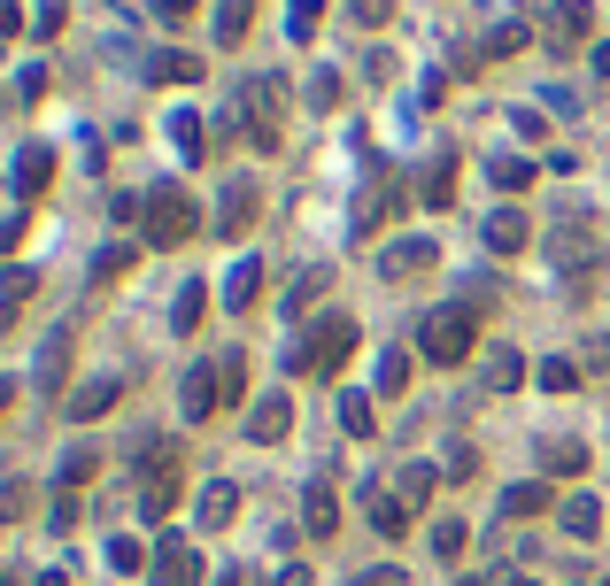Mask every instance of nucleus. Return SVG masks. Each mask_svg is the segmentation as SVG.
Returning a JSON list of instances; mask_svg holds the SVG:
<instances>
[{
  "instance_id": "nucleus-1",
  "label": "nucleus",
  "mask_w": 610,
  "mask_h": 586,
  "mask_svg": "<svg viewBox=\"0 0 610 586\" xmlns=\"http://www.w3.org/2000/svg\"><path fill=\"white\" fill-rule=\"evenodd\" d=\"M178 502H186V447L178 440H154V447H140V517L162 525Z\"/></svg>"
},
{
  "instance_id": "nucleus-2",
  "label": "nucleus",
  "mask_w": 610,
  "mask_h": 586,
  "mask_svg": "<svg viewBox=\"0 0 610 586\" xmlns=\"http://www.w3.org/2000/svg\"><path fill=\"white\" fill-rule=\"evenodd\" d=\"M140 201H148V216H140V240H148V247H186V240L201 232V209H193V193H186L178 178L148 185Z\"/></svg>"
},
{
  "instance_id": "nucleus-3",
  "label": "nucleus",
  "mask_w": 610,
  "mask_h": 586,
  "mask_svg": "<svg viewBox=\"0 0 610 586\" xmlns=\"http://www.w3.org/2000/svg\"><path fill=\"white\" fill-rule=\"evenodd\" d=\"M240 117H248V146L256 154H279V140H287V85L271 70H256L240 85Z\"/></svg>"
},
{
  "instance_id": "nucleus-4",
  "label": "nucleus",
  "mask_w": 610,
  "mask_h": 586,
  "mask_svg": "<svg viewBox=\"0 0 610 586\" xmlns=\"http://www.w3.org/2000/svg\"><path fill=\"white\" fill-rule=\"evenodd\" d=\"M356 340H363L356 316H340V309L317 316V332H302V347H294V371H302V378H332V371L356 355Z\"/></svg>"
},
{
  "instance_id": "nucleus-5",
  "label": "nucleus",
  "mask_w": 610,
  "mask_h": 586,
  "mask_svg": "<svg viewBox=\"0 0 610 586\" xmlns=\"http://www.w3.org/2000/svg\"><path fill=\"white\" fill-rule=\"evenodd\" d=\"M471 347H479V316H471V309H433V316H418V355H433L441 371L463 363Z\"/></svg>"
},
{
  "instance_id": "nucleus-6",
  "label": "nucleus",
  "mask_w": 610,
  "mask_h": 586,
  "mask_svg": "<svg viewBox=\"0 0 610 586\" xmlns=\"http://www.w3.org/2000/svg\"><path fill=\"white\" fill-rule=\"evenodd\" d=\"M124 386H132L124 371H101V378L70 386V394H62V417H70V425H101V417H109V410L124 402Z\"/></svg>"
},
{
  "instance_id": "nucleus-7",
  "label": "nucleus",
  "mask_w": 610,
  "mask_h": 586,
  "mask_svg": "<svg viewBox=\"0 0 610 586\" xmlns=\"http://www.w3.org/2000/svg\"><path fill=\"white\" fill-rule=\"evenodd\" d=\"M541 39H549L557 54H580V47L596 39V0H549V16H541Z\"/></svg>"
},
{
  "instance_id": "nucleus-8",
  "label": "nucleus",
  "mask_w": 610,
  "mask_h": 586,
  "mask_svg": "<svg viewBox=\"0 0 610 586\" xmlns=\"http://www.w3.org/2000/svg\"><path fill=\"white\" fill-rule=\"evenodd\" d=\"M256 216H263V193H256L248 178H240V185H224V201H217V240H232V247H240V240L256 232Z\"/></svg>"
},
{
  "instance_id": "nucleus-9",
  "label": "nucleus",
  "mask_w": 610,
  "mask_h": 586,
  "mask_svg": "<svg viewBox=\"0 0 610 586\" xmlns=\"http://www.w3.org/2000/svg\"><path fill=\"white\" fill-rule=\"evenodd\" d=\"M433 263H441V247H433V240H418V232H410V240H394V247H387V255H379V279H394V286H410V279H426V271H433Z\"/></svg>"
},
{
  "instance_id": "nucleus-10",
  "label": "nucleus",
  "mask_w": 610,
  "mask_h": 586,
  "mask_svg": "<svg viewBox=\"0 0 610 586\" xmlns=\"http://www.w3.org/2000/svg\"><path fill=\"white\" fill-rule=\"evenodd\" d=\"M178 410H186L193 425H201L209 410H224V386H217V363H193V371L178 378Z\"/></svg>"
},
{
  "instance_id": "nucleus-11",
  "label": "nucleus",
  "mask_w": 610,
  "mask_h": 586,
  "mask_svg": "<svg viewBox=\"0 0 610 586\" xmlns=\"http://www.w3.org/2000/svg\"><path fill=\"white\" fill-rule=\"evenodd\" d=\"M287 433H294V402H287V394H263V402L248 410V440H256V447H279Z\"/></svg>"
},
{
  "instance_id": "nucleus-12",
  "label": "nucleus",
  "mask_w": 610,
  "mask_h": 586,
  "mask_svg": "<svg viewBox=\"0 0 610 586\" xmlns=\"http://www.w3.org/2000/svg\"><path fill=\"white\" fill-rule=\"evenodd\" d=\"M193 579H201V556H193V540L170 533V540L154 548V586H193Z\"/></svg>"
},
{
  "instance_id": "nucleus-13",
  "label": "nucleus",
  "mask_w": 610,
  "mask_h": 586,
  "mask_svg": "<svg viewBox=\"0 0 610 586\" xmlns=\"http://www.w3.org/2000/svg\"><path fill=\"white\" fill-rule=\"evenodd\" d=\"M232 517H240V486H232V478H209V486H201V509H193V525H201V533H224Z\"/></svg>"
},
{
  "instance_id": "nucleus-14",
  "label": "nucleus",
  "mask_w": 610,
  "mask_h": 586,
  "mask_svg": "<svg viewBox=\"0 0 610 586\" xmlns=\"http://www.w3.org/2000/svg\"><path fill=\"white\" fill-rule=\"evenodd\" d=\"M363 517H371V533H379V540H402V533H410V502H402V494L363 486Z\"/></svg>"
},
{
  "instance_id": "nucleus-15",
  "label": "nucleus",
  "mask_w": 610,
  "mask_h": 586,
  "mask_svg": "<svg viewBox=\"0 0 610 586\" xmlns=\"http://www.w3.org/2000/svg\"><path fill=\"white\" fill-rule=\"evenodd\" d=\"M256 293H263V263H256V255H240V263H232V279H224V309H232V316H248V309H256Z\"/></svg>"
},
{
  "instance_id": "nucleus-16",
  "label": "nucleus",
  "mask_w": 610,
  "mask_h": 586,
  "mask_svg": "<svg viewBox=\"0 0 610 586\" xmlns=\"http://www.w3.org/2000/svg\"><path fill=\"white\" fill-rule=\"evenodd\" d=\"M549 502H564L549 478H526V486H502V517H541Z\"/></svg>"
},
{
  "instance_id": "nucleus-17",
  "label": "nucleus",
  "mask_w": 610,
  "mask_h": 586,
  "mask_svg": "<svg viewBox=\"0 0 610 586\" xmlns=\"http://www.w3.org/2000/svg\"><path fill=\"white\" fill-rule=\"evenodd\" d=\"M557 517H564V533H572V540H596V533H603V502H596V494H564V502H557Z\"/></svg>"
},
{
  "instance_id": "nucleus-18",
  "label": "nucleus",
  "mask_w": 610,
  "mask_h": 586,
  "mask_svg": "<svg viewBox=\"0 0 610 586\" xmlns=\"http://www.w3.org/2000/svg\"><path fill=\"white\" fill-rule=\"evenodd\" d=\"M148 78L154 85H201V54H186V47H162L148 62Z\"/></svg>"
},
{
  "instance_id": "nucleus-19",
  "label": "nucleus",
  "mask_w": 610,
  "mask_h": 586,
  "mask_svg": "<svg viewBox=\"0 0 610 586\" xmlns=\"http://www.w3.org/2000/svg\"><path fill=\"white\" fill-rule=\"evenodd\" d=\"M526 240H533V224H526L518 209H494V216H487V247H494V255H518Z\"/></svg>"
},
{
  "instance_id": "nucleus-20",
  "label": "nucleus",
  "mask_w": 610,
  "mask_h": 586,
  "mask_svg": "<svg viewBox=\"0 0 610 586\" xmlns=\"http://www.w3.org/2000/svg\"><path fill=\"white\" fill-rule=\"evenodd\" d=\"M62 363H70V324H54V332L39 340V363H31L39 386H62ZM62 394H70V386H62Z\"/></svg>"
},
{
  "instance_id": "nucleus-21",
  "label": "nucleus",
  "mask_w": 610,
  "mask_h": 586,
  "mask_svg": "<svg viewBox=\"0 0 610 586\" xmlns=\"http://www.w3.org/2000/svg\"><path fill=\"white\" fill-rule=\"evenodd\" d=\"M541 471L549 478H580L588 471V440H541Z\"/></svg>"
},
{
  "instance_id": "nucleus-22",
  "label": "nucleus",
  "mask_w": 610,
  "mask_h": 586,
  "mask_svg": "<svg viewBox=\"0 0 610 586\" xmlns=\"http://www.w3.org/2000/svg\"><path fill=\"white\" fill-rule=\"evenodd\" d=\"M302 525H309V540H332V525H340L332 486H309V494H302Z\"/></svg>"
},
{
  "instance_id": "nucleus-23",
  "label": "nucleus",
  "mask_w": 610,
  "mask_h": 586,
  "mask_svg": "<svg viewBox=\"0 0 610 586\" xmlns=\"http://www.w3.org/2000/svg\"><path fill=\"white\" fill-rule=\"evenodd\" d=\"M394 494L418 509V502H433L441 494V463H402V478H394Z\"/></svg>"
},
{
  "instance_id": "nucleus-24",
  "label": "nucleus",
  "mask_w": 610,
  "mask_h": 586,
  "mask_svg": "<svg viewBox=\"0 0 610 586\" xmlns=\"http://www.w3.org/2000/svg\"><path fill=\"white\" fill-rule=\"evenodd\" d=\"M31 293H39V271H8V279H0V332L23 316V301H31Z\"/></svg>"
},
{
  "instance_id": "nucleus-25",
  "label": "nucleus",
  "mask_w": 610,
  "mask_h": 586,
  "mask_svg": "<svg viewBox=\"0 0 610 586\" xmlns=\"http://www.w3.org/2000/svg\"><path fill=\"white\" fill-rule=\"evenodd\" d=\"M47 178H54V154L47 146H23L16 154V193H47Z\"/></svg>"
},
{
  "instance_id": "nucleus-26",
  "label": "nucleus",
  "mask_w": 610,
  "mask_h": 586,
  "mask_svg": "<svg viewBox=\"0 0 610 586\" xmlns=\"http://www.w3.org/2000/svg\"><path fill=\"white\" fill-rule=\"evenodd\" d=\"M162 132H170V140H178V154H193V162H201V154H209V124H201V117H193V109H178V117H170V124H162Z\"/></svg>"
},
{
  "instance_id": "nucleus-27",
  "label": "nucleus",
  "mask_w": 610,
  "mask_h": 586,
  "mask_svg": "<svg viewBox=\"0 0 610 586\" xmlns=\"http://www.w3.org/2000/svg\"><path fill=\"white\" fill-rule=\"evenodd\" d=\"M201 309H209V286H201V279H186L178 301H170V332H193V324H201Z\"/></svg>"
},
{
  "instance_id": "nucleus-28",
  "label": "nucleus",
  "mask_w": 610,
  "mask_h": 586,
  "mask_svg": "<svg viewBox=\"0 0 610 586\" xmlns=\"http://www.w3.org/2000/svg\"><path fill=\"white\" fill-rule=\"evenodd\" d=\"M487 386H494V394L526 386V355H518V347H494V355H487Z\"/></svg>"
},
{
  "instance_id": "nucleus-29",
  "label": "nucleus",
  "mask_w": 610,
  "mask_h": 586,
  "mask_svg": "<svg viewBox=\"0 0 610 586\" xmlns=\"http://www.w3.org/2000/svg\"><path fill=\"white\" fill-rule=\"evenodd\" d=\"M402 386H410V355H402V347H387V355H379V378H371V394H379V402H394Z\"/></svg>"
},
{
  "instance_id": "nucleus-30",
  "label": "nucleus",
  "mask_w": 610,
  "mask_h": 586,
  "mask_svg": "<svg viewBox=\"0 0 610 586\" xmlns=\"http://www.w3.org/2000/svg\"><path fill=\"white\" fill-rule=\"evenodd\" d=\"M340 425L356 440H371L379 433V394H348V402H340Z\"/></svg>"
},
{
  "instance_id": "nucleus-31",
  "label": "nucleus",
  "mask_w": 610,
  "mask_h": 586,
  "mask_svg": "<svg viewBox=\"0 0 610 586\" xmlns=\"http://www.w3.org/2000/svg\"><path fill=\"white\" fill-rule=\"evenodd\" d=\"M109 572H124V579H140V572H154V556L140 548V540H132V533H117V540H109Z\"/></svg>"
},
{
  "instance_id": "nucleus-32",
  "label": "nucleus",
  "mask_w": 610,
  "mask_h": 586,
  "mask_svg": "<svg viewBox=\"0 0 610 586\" xmlns=\"http://www.w3.org/2000/svg\"><path fill=\"white\" fill-rule=\"evenodd\" d=\"M324 286H332V271H324V263H309L302 279L287 286V301H279V309H287V316H302V309H309V301H317V293H324Z\"/></svg>"
},
{
  "instance_id": "nucleus-33",
  "label": "nucleus",
  "mask_w": 610,
  "mask_h": 586,
  "mask_svg": "<svg viewBox=\"0 0 610 586\" xmlns=\"http://www.w3.org/2000/svg\"><path fill=\"white\" fill-rule=\"evenodd\" d=\"M317 23H324V0H287V39H294V47L317 39Z\"/></svg>"
},
{
  "instance_id": "nucleus-34",
  "label": "nucleus",
  "mask_w": 610,
  "mask_h": 586,
  "mask_svg": "<svg viewBox=\"0 0 610 586\" xmlns=\"http://www.w3.org/2000/svg\"><path fill=\"white\" fill-rule=\"evenodd\" d=\"M93 471H101V447H86V440H78V447H62V494H70V486H86Z\"/></svg>"
},
{
  "instance_id": "nucleus-35",
  "label": "nucleus",
  "mask_w": 610,
  "mask_h": 586,
  "mask_svg": "<svg viewBox=\"0 0 610 586\" xmlns=\"http://www.w3.org/2000/svg\"><path fill=\"white\" fill-rule=\"evenodd\" d=\"M248 8L256 0H217V47H240L248 39Z\"/></svg>"
},
{
  "instance_id": "nucleus-36",
  "label": "nucleus",
  "mask_w": 610,
  "mask_h": 586,
  "mask_svg": "<svg viewBox=\"0 0 610 586\" xmlns=\"http://www.w3.org/2000/svg\"><path fill=\"white\" fill-rule=\"evenodd\" d=\"M463 548H471V533H463L457 517H433V556H441V564H457Z\"/></svg>"
},
{
  "instance_id": "nucleus-37",
  "label": "nucleus",
  "mask_w": 610,
  "mask_h": 586,
  "mask_svg": "<svg viewBox=\"0 0 610 586\" xmlns=\"http://www.w3.org/2000/svg\"><path fill=\"white\" fill-rule=\"evenodd\" d=\"M526 39H533V31H526V23L510 16V23H494V31H487V47H479V54H494V62H502V54H518Z\"/></svg>"
},
{
  "instance_id": "nucleus-38",
  "label": "nucleus",
  "mask_w": 610,
  "mask_h": 586,
  "mask_svg": "<svg viewBox=\"0 0 610 586\" xmlns=\"http://www.w3.org/2000/svg\"><path fill=\"white\" fill-rule=\"evenodd\" d=\"M217 386H224V402H240L248 394V355L232 347V355H217Z\"/></svg>"
},
{
  "instance_id": "nucleus-39",
  "label": "nucleus",
  "mask_w": 610,
  "mask_h": 586,
  "mask_svg": "<svg viewBox=\"0 0 610 586\" xmlns=\"http://www.w3.org/2000/svg\"><path fill=\"white\" fill-rule=\"evenodd\" d=\"M533 378H541L549 394H572V386H580V363H572V355H549V363H541Z\"/></svg>"
},
{
  "instance_id": "nucleus-40",
  "label": "nucleus",
  "mask_w": 610,
  "mask_h": 586,
  "mask_svg": "<svg viewBox=\"0 0 610 586\" xmlns=\"http://www.w3.org/2000/svg\"><path fill=\"white\" fill-rule=\"evenodd\" d=\"M494 185L526 193V185H533V162H526V154H494Z\"/></svg>"
},
{
  "instance_id": "nucleus-41",
  "label": "nucleus",
  "mask_w": 610,
  "mask_h": 586,
  "mask_svg": "<svg viewBox=\"0 0 610 586\" xmlns=\"http://www.w3.org/2000/svg\"><path fill=\"white\" fill-rule=\"evenodd\" d=\"M23 509H31V486L23 478H0V525H16Z\"/></svg>"
},
{
  "instance_id": "nucleus-42",
  "label": "nucleus",
  "mask_w": 610,
  "mask_h": 586,
  "mask_svg": "<svg viewBox=\"0 0 610 586\" xmlns=\"http://www.w3.org/2000/svg\"><path fill=\"white\" fill-rule=\"evenodd\" d=\"M449 178H457V162H449V154H441V162H433V170H426V201H433V209H449Z\"/></svg>"
},
{
  "instance_id": "nucleus-43",
  "label": "nucleus",
  "mask_w": 610,
  "mask_h": 586,
  "mask_svg": "<svg viewBox=\"0 0 610 586\" xmlns=\"http://www.w3.org/2000/svg\"><path fill=\"white\" fill-rule=\"evenodd\" d=\"M302 101H309V109H332V101H340V78H332V70H317V78L302 85Z\"/></svg>"
},
{
  "instance_id": "nucleus-44",
  "label": "nucleus",
  "mask_w": 610,
  "mask_h": 586,
  "mask_svg": "<svg viewBox=\"0 0 610 586\" xmlns=\"http://www.w3.org/2000/svg\"><path fill=\"white\" fill-rule=\"evenodd\" d=\"M154 8V23H170V31H178V23H193V8H201V0H148Z\"/></svg>"
},
{
  "instance_id": "nucleus-45",
  "label": "nucleus",
  "mask_w": 610,
  "mask_h": 586,
  "mask_svg": "<svg viewBox=\"0 0 610 586\" xmlns=\"http://www.w3.org/2000/svg\"><path fill=\"white\" fill-rule=\"evenodd\" d=\"M510 132H526V140H549V124H541V109H510Z\"/></svg>"
},
{
  "instance_id": "nucleus-46",
  "label": "nucleus",
  "mask_w": 610,
  "mask_h": 586,
  "mask_svg": "<svg viewBox=\"0 0 610 586\" xmlns=\"http://www.w3.org/2000/svg\"><path fill=\"white\" fill-rule=\"evenodd\" d=\"M124 263H132V247H101V263H93V279H101V286H109V279H117V271H124Z\"/></svg>"
},
{
  "instance_id": "nucleus-47",
  "label": "nucleus",
  "mask_w": 610,
  "mask_h": 586,
  "mask_svg": "<svg viewBox=\"0 0 610 586\" xmlns=\"http://www.w3.org/2000/svg\"><path fill=\"white\" fill-rule=\"evenodd\" d=\"M348 16H356V23H387V16H394V0H348Z\"/></svg>"
},
{
  "instance_id": "nucleus-48",
  "label": "nucleus",
  "mask_w": 610,
  "mask_h": 586,
  "mask_svg": "<svg viewBox=\"0 0 610 586\" xmlns=\"http://www.w3.org/2000/svg\"><path fill=\"white\" fill-rule=\"evenodd\" d=\"M348 586H410V579H402V564H379V572H356Z\"/></svg>"
},
{
  "instance_id": "nucleus-49",
  "label": "nucleus",
  "mask_w": 610,
  "mask_h": 586,
  "mask_svg": "<svg viewBox=\"0 0 610 586\" xmlns=\"http://www.w3.org/2000/svg\"><path fill=\"white\" fill-rule=\"evenodd\" d=\"M363 78H371V85H387V78H394V54H387V47H379V54H363Z\"/></svg>"
},
{
  "instance_id": "nucleus-50",
  "label": "nucleus",
  "mask_w": 610,
  "mask_h": 586,
  "mask_svg": "<svg viewBox=\"0 0 610 586\" xmlns=\"http://www.w3.org/2000/svg\"><path fill=\"white\" fill-rule=\"evenodd\" d=\"M441 471H449V478H471V471H479V455H471V447H449V463H441Z\"/></svg>"
},
{
  "instance_id": "nucleus-51",
  "label": "nucleus",
  "mask_w": 610,
  "mask_h": 586,
  "mask_svg": "<svg viewBox=\"0 0 610 586\" xmlns=\"http://www.w3.org/2000/svg\"><path fill=\"white\" fill-rule=\"evenodd\" d=\"M271 586H309V564H287V572H279Z\"/></svg>"
},
{
  "instance_id": "nucleus-52",
  "label": "nucleus",
  "mask_w": 610,
  "mask_h": 586,
  "mask_svg": "<svg viewBox=\"0 0 610 586\" xmlns=\"http://www.w3.org/2000/svg\"><path fill=\"white\" fill-rule=\"evenodd\" d=\"M209 586H248V572H240V564H224V572H217Z\"/></svg>"
},
{
  "instance_id": "nucleus-53",
  "label": "nucleus",
  "mask_w": 610,
  "mask_h": 586,
  "mask_svg": "<svg viewBox=\"0 0 610 586\" xmlns=\"http://www.w3.org/2000/svg\"><path fill=\"white\" fill-rule=\"evenodd\" d=\"M0 31H23V16H16V0H0Z\"/></svg>"
},
{
  "instance_id": "nucleus-54",
  "label": "nucleus",
  "mask_w": 610,
  "mask_h": 586,
  "mask_svg": "<svg viewBox=\"0 0 610 586\" xmlns=\"http://www.w3.org/2000/svg\"><path fill=\"white\" fill-rule=\"evenodd\" d=\"M31 586H70V572H39V579H31Z\"/></svg>"
},
{
  "instance_id": "nucleus-55",
  "label": "nucleus",
  "mask_w": 610,
  "mask_h": 586,
  "mask_svg": "<svg viewBox=\"0 0 610 586\" xmlns=\"http://www.w3.org/2000/svg\"><path fill=\"white\" fill-rule=\"evenodd\" d=\"M588 54H596V70H603V78H610V47H588Z\"/></svg>"
},
{
  "instance_id": "nucleus-56",
  "label": "nucleus",
  "mask_w": 610,
  "mask_h": 586,
  "mask_svg": "<svg viewBox=\"0 0 610 586\" xmlns=\"http://www.w3.org/2000/svg\"><path fill=\"white\" fill-rule=\"evenodd\" d=\"M494 586H541V579H526V572H510V579H494Z\"/></svg>"
},
{
  "instance_id": "nucleus-57",
  "label": "nucleus",
  "mask_w": 610,
  "mask_h": 586,
  "mask_svg": "<svg viewBox=\"0 0 610 586\" xmlns=\"http://www.w3.org/2000/svg\"><path fill=\"white\" fill-rule=\"evenodd\" d=\"M596 355H603V363H610V332H603V340H596Z\"/></svg>"
},
{
  "instance_id": "nucleus-58",
  "label": "nucleus",
  "mask_w": 610,
  "mask_h": 586,
  "mask_svg": "<svg viewBox=\"0 0 610 586\" xmlns=\"http://www.w3.org/2000/svg\"><path fill=\"white\" fill-rule=\"evenodd\" d=\"M0 410H8V386H0Z\"/></svg>"
},
{
  "instance_id": "nucleus-59",
  "label": "nucleus",
  "mask_w": 610,
  "mask_h": 586,
  "mask_svg": "<svg viewBox=\"0 0 610 586\" xmlns=\"http://www.w3.org/2000/svg\"><path fill=\"white\" fill-rule=\"evenodd\" d=\"M457 586H479V579H457Z\"/></svg>"
},
{
  "instance_id": "nucleus-60",
  "label": "nucleus",
  "mask_w": 610,
  "mask_h": 586,
  "mask_svg": "<svg viewBox=\"0 0 610 586\" xmlns=\"http://www.w3.org/2000/svg\"><path fill=\"white\" fill-rule=\"evenodd\" d=\"M0 586H8V579H0Z\"/></svg>"
},
{
  "instance_id": "nucleus-61",
  "label": "nucleus",
  "mask_w": 610,
  "mask_h": 586,
  "mask_svg": "<svg viewBox=\"0 0 610 586\" xmlns=\"http://www.w3.org/2000/svg\"><path fill=\"white\" fill-rule=\"evenodd\" d=\"M603 586H610V579H603Z\"/></svg>"
}]
</instances>
